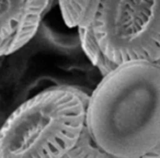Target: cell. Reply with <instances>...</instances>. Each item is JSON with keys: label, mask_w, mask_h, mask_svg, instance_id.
Listing matches in <instances>:
<instances>
[{"label": "cell", "mask_w": 160, "mask_h": 158, "mask_svg": "<svg viewBox=\"0 0 160 158\" xmlns=\"http://www.w3.org/2000/svg\"><path fill=\"white\" fill-rule=\"evenodd\" d=\"M111 157L107 154L90 134L87 125H85L76 145L66 154L65 158H103Z\"/></svg>", "instance_id": "obj_8"}, {"label": "cell", "mask_w": 160, "mask_h": 158, "mask_svg": "<svg viewBox=\"0 0 160 158\" xmlns=\"http://www.w3.org/2000/svg\"><path fill=\"white\" fill-rule=\"evenodd\" d=\"M101 0H58L64 22L69 28L86 27L93 22Z\"/></svg>", "instance_id": "obj_5"}, {"label": "cell", "mask_w": 160, "mask_h": 158, "mask_svg": "<svg viewBox=\"0 0 160 158\" xmlns=\"http://www.w3.org/2000/svg\"><path fill=\"white\" fill-rule=\"evenodd\" d=\"M92 29L116 65L160 59V0H101Z\"/></svg>", "instance_id": "obj_3"}, {"label": "cell", "mask_w": 160, "mask_h": 158, "mask_svg": "<svg viewBox=\"0 0 160 158\" xmlns=\"http://www.w3.org/2000/svg\"><path fill=\"white\" fill-rule=\"evenodd\" d=\"M78 34H79V40L83 52L90 59V62L98 68L102 77L118 66L115 63L112 62L105 55L104 52L100 47L96 38V35H94L93 29H92V23L89 25H86V27L78 28Z\"/></svg>", "instance_id": "obj_7"}, {"label": "cell", "mask_w": 160, "mask_h": 158, "mask_svg": "<svg viewBox=\"0 0 160 158\" xmlns=\"http://www.w3.org/2000/svg\"><path fill=\"white\" fill-rule=\"evenodd\" d=\"M52 3L53 0H25L20 23L8 47V55L17 52L32 40Z\"/></svg>", "instance_id": "obj_4"}, {"label": "cell", "mask_w": 160, "mask_h": 158, "mask_svg": "<svg viewBox=\"0 0 160 158\" xmlns=\"http://www.w3.org/2000/svg\"><path fill=\"white\" fill-rule=\"evenodd\" d=\"M146 157H155V158H160V144L158 145V146L156 147V148L153 149L152 151H150V153H149L148 155L146 156Z\"/></svg>", "instance_id": "obj_9"}, {"label": "cell", "mask_w": 160, "mask_h": 158, "mask_svg": "<svg viewBox=\"0 0 160 158\" xmlns=\"http://www.w3.org/2000/svg\"><path fill=\"white\" fill-rule=\"evenodd\" d=\"M157 63H159V64H160V59H159V60H158V62H157Z\"/></svg>", "instance_id": "obj_11"}, {"label": "cell", "mask_w": 160, "mask_h": 158, "mask_svg": "<svg viewBox=\"0 0 160 158\" xmlns=\"http://www.w3.org/2000/svg\"><path fill=\"white\" fill-rule=\"evenodd\" d=\"M6 52H5V49H2V48H0V68L2 67V65H3V60H5V57H6Z\"/></svg>", "instance_id": "obj_10"}, {"label": "cell", "mask_w": 160, "mask_h": 158, "mask_svg": "<svg viewBox=\"0 0 160 158\" xmlns=\"http://www.w3.org/2000/svg\"><path fill=\"white\" fill-rule=\"evenodd\" d=\"M25 0H0V48L5 49L8 56V47L16 33L23 13Z\"/></svg>", "instance_id": "obj_6"}, {"label": "cell", "mask_w": 160, "mask_h": 158, "mask_svg": "<svg viewBox=\"0 0 160 158\" xmlns=\"http://www.w3.org/2000/svg\"><path fill=\"white\" fill-rule=\"evenodd\" d=\"M86 125L111 157H146L160 144L159 63H123L103 76L90 94Z\"/></svg>", "instance_id": "obj_1"}, {"label": "cell", "mask_w": 160, "mask_h": 158, "mask_svg": "<svg viewBox=\"0 0 160 158\" xmlns=\"http://www.w3.org/2000/svg\"><path fill=\"white\" fill-rule=\"evenodd\" d=\"M89 97L60 85L23 102L0 129V158H65L86 125Z\"/></svg>", "instance_id": "obj_2"}]
</instances>
